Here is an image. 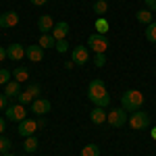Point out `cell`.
Instances as JSON below:
<instances>
[{"label": "cell", "mask_w": 156, "mask_h": 156, "mask_svg": "<svg viewBox=\"0 0 156 156\" xmlns=\"http://www.w3.org/2000/svg\"><path fill=\"white\" fill-rule=\"evenodd\" d=\"M87 98H90V102L94 104V106H102L106 108L110 104V96H108L106 92V85L102 79H92L90 85H87Z\"/></svg>", "instance_id": "obj_1"}, {"label": "cell", "mask_w": 156, "mask_h": 156, "mask_svg": "<svg viewBox=\"0 0 156 156\" xmlns=\"http://www.w3.org/2000/svg\"><path fill=\"white\" fill-rule=\"evenodd\" d=\"M144 104V94L137 92V90H127L123 96H121V106L125 108L127 112H135L140 110Z\"/></svg>", "instance_id": "obj_2"}, {"label": "cell", "mask_w": 156, "mask_h": 156, "mask_svg": "<svg viewBox=\"0 0 156 156\" xmlns=\"http://www.w3.org/2000/svg\"><path fill=\"white\" fill-rule=\"evenodd\" d=\"M129 121V117H127V110L121 106V108H110L108 110V115H106V123L110 125V127H123L125 123Z\"/></svg>", "instance_id": "obj_3"}, {"label": "cell", "mask_w": 156, "mask_h": 156, "mask_svg": "<svg viewBox=\"0 0 156 156\" xmlns=\"http://www.w3.org/2000/svg\"><path fill=\"white\" fill-rule=\"evenodd\" d=\"M87 44H90V50H94L96 54H106V50H108V40L106 36H102V34H90V37H87Z\"/></svg>", "instance_id": "obj_4"}, {"label": "cell", "mask_w": 156, "mask_h": 156, "mask_svg": "<svg viewBox=\"0 0 156 156\" xmlns=\"http://www.w3.org/2000/svg\"><path fill=\"white\" fill-rule=\"evenodd\" d=\"M127 123L131 125V129H146L150 125V117L144 110H135V112H131V117H129Z\"/></svg>", "instance_id": "obj_5"}, {"label": "cell", "mask_w": 156, "mask_h": 156, "mask_svg": "<svg viewBox=\"0 0 156 156\" xmlns=\"http://www.w3.org/2000/svg\"><path fill=\"white\" fill-rule=\"evenodd\" d=\"M40 129V125H37V121L34 119H25L19 123V127H17V133L21 135V137H29V135H36V131Z\"/></svg>", "instance_id": "obj_6"}, {"label": "cell", "mask_w": 156, "mask_h": 156, "mask_svg": "<svg viewBox=\"0 0 156 156\" xmlns=\"http://www.w3.org/2000/svg\"><path fill=\"white\" fill-rule=\"evenodd\" d=\"M6 119L21 123V121L27 119V110H25L23 104H12V106H6Z\"/></svg>", "instance_id": "obj_7"}, {"label": "cell", "mask_w": 156, "mask_h": 156, "mask_svg": "<svg viewBox=\"0 0 156 156\" xmlns=\"http://www.w3.org/2000/svg\"><path fill=\"white\" fill-rule=\"evenodd\" d=\"M19 23V12L17 11H6L0 15V27L2 29H9V27H15Z\"/></svg>", "instance_id": "obj_8"}, {"label": "cell", "mask_w": 156, "mask_h": 156, "mask_svg": "<svg viewBox=\"0 0 156 156\" xmlns=\"http://www.w3.org/2000/svg\"><path fill=\"white\" fill-rule=\"evenodd\" d=\"M25 56L31 60V62H42V58H44V48H42L40 44L25 46Z\"/></svg>", "instance_id": "obj_9"}, {"label": "cell", "mask_w": 156, "mask_h": 156, "mask_svg": "<svg viewBox=\"0 0 156 156\" xmlns=\"http://www.w3.org/2000/svg\"><path fill=\"white\" fill-rule=\"evenodd\" d=\"M50 100H46V98H36L34 102H31V112H36L37 117H42V115H46V112H50Z\"/></svg>", "instance_id": "obj_10"}, {"label": "cell", "mask_w": 156, "mask_h": 156, "mask_svg": "<svg viewBox=\"0 0 156 156\" xmlns=\"http://www.w3.org/2000/svg\"><path fill=\"white\" fill-rule=\"evenodd\" d=\"M87 60H90L87 46H73V62L75 65H85Z\"/></svg>", "instance_id": "obj_11"}, {"label": "cell", "mask_w": 156, "mask_h": 156, "mask_svg": "<svg viewBox=\"0 0 156 156\" xmlns=\"http://www.w3.org/2000/svg\"><path fill=\"white\" fill-rule=\"evenodd\" d=\"M25 56V46L23 44H11V46H6V58L11 60H23Z\"/></svg>", "instance_id": "obj_12"}, {"label": "cell", "mask_w": 156, "mask_h": 156, "mask_svg": "<svg viewBox=\"0 0 156 156\" xmlns=\"http://www.w3.org/2000/svg\"><path fill=\"white\" fill-rule=\"evenodd\" d=\"M106 108H102V106H94L92 110H90V119H92V123L94 125H102L104 121H106Z\"/></svg>", "instance_id": "obj_13"}, {"label": "cell", "mask_w": 156, "mask_h": 156, "mask_svg": "<svg viewBox=\"0 0 156 156\" xmlns=\"http://www.w3.org/2000/svg\"><path fill=\"white\" fill-rule=\"evenodd\" d=\"M50 34L54 36V40H65L67 34H69V23H67V21H58V23L52 27Z\"/></svg>", "instance_id": "obj_14"}, {"label": "cell", "mask_w": 156, "mask_h": 156, "mask_svg": "<svg viewBox=\"0 0 156 156\" xmlns=\"http://www.w3.org/2000/svg\"><path fill=\"white\" fill-rule=\"evenodd\" d=\"M52 27H54V21H52L50 15H42V17L37 19V29H40V34H50Z\"/></svg>", "instance_id": "obj_15"}, {"label": "cell", "mask_w": 156, "mask_h": 156, "mask_svg": "<svg viewBox=\"0 0 156 156\" xmlns=\"http://www.w3.org/2000/svg\"><path fill=\"white\" fill-rule=\"evenodd\" d=\"M21 94V85H19V81H9V83L4 85V96L6 98H17Z\"/></svg>", "instance_id": "obj_16"}, {"label": "cell", "mask_w": 156, "mask_h": 156, "mask_svg": "<svg viewBox=\"0 0 156 156\" xmlns=\"http://www.w3.org/2000/svg\"><path fill=\"white\" fill-rule=\"evenodd\" d=\"M135 19L140 21V23L144 25H150L154 19H152V11H148V9H140V11L135 12Z\"/></svg>", "instance_id": "obj_17"}, {"label": "cell", "mask_w": 156, "mask_h": 156, "mask_svg": "<svg viewBox=\"0 0 156 156\" xmlns=\"http://www.w3.org/2000/svg\"><path fill=\"white\" fill-rule=\"evenodd\" d=\"M37 44H40L44 50H46V48H54V46H56V40H54V36H52V34H42Z\"/></svg>", "instance_id": "obj_18"}, {"label": "cell", "mask_w": 156, "mask_h": 156, "mask_svg": "<svg viewBox=\"0 0 156 156\" xmlns=\"http://www.w3.org/2000/svg\"><path fill=\"white\" fill-rule=\"evenodd\" d=\"M94 29H96V34H102V36H106L108 29H110V25H108V21L104 19V17H98L96 23H94Z\"/></svg>", "instance_id": "obj_19"}, {"label": "cell", "mask_w": 156, "mask_h": 156, "mask_svg": "<svg viewBox=\"0 0 156 156\" xmlns=\"http://www.w3.org/2000/svg\"><path fill=\"white\" fill-rule=\"evenodd\" d=\"M37 146H40V142H37L36 135H29V137H25V142H23V150H25V152H36Z\"/></svg>", "instance_id": "obj_20"}, {"label": "cell", "mask_w": 156, "mask_h": 156, "mask_svg": "<svg viewBox=\"0 0 156 156\" xmlns=\"http://www.w3.org/2000/svg\"><path fill=\"white\" fill-rule=\"evenodd\" d=\"M92 11L96 12L98 17H104V15L108 12V2H106V0H96L94 6H92Z\"/></svg>", "instance_id": "obj_21"}, {"label": "cell", "mask_w": 156, "mask_h": 156, "mask_svg": "<svg viewBox=\"0 0 156 156\" xmlns=\"http://www.w3.org/2000/svg\"><path fill=\"white\" fill-rule=\"evenodd\" d=\"M12 77H15V81H19V83H21V81H27V79H29V71H27L25 67H17V69L12 71Z\"/></svg>", "instance_id": "obj_22"}, {"label": "cell", "mask_w": 156, "mask_h": 156, "mask_svg": "<svg viewBox=\"0 0 156 156\" xmlns=\"http://www.w3.org/2000/svg\"><path fill=\"white\" fill-rule=\"evenodd\" d=\"M81 156H100V146L96 144H87L81 150Z\"/></svg>", "instance_id": "obj_23"}, {"label": "cell", "mask_w": 156, "mask_h": 156, "mask_svg": "<svg viewBox=\"0 0 156 156\" xmlns=\"http://www.w3.org/2000/svg\"><path fill=\"white\" fill-rule=\"evenodd\" d=\"M146 40L156 44V21H152V23L146 27Z\"/></svg>", "instance_id": "obj_24"}, {"label": "cell", "mask_w": 156, "mask_h": 156, "mask_svg": "<svg viewBox=\"0 0 156 156\" xmlns=\"http://www.w3.org/2000/svg\"><path fill=\"white\" fill-rule=\"evenodd\" d=\"M34 100H36V98L31 96L27 90H25V92H21V94L17 96V102H19V104H23V106H25V104H29V102H34Z\"/></svg>", "instance_id": "obj_25"}, {"label": "cell", "mask_w": 156, "mask_h": 156, "mask_svg": "<svg viewBox=\"0 0 156 156\" xmlns=\"http://www.w3.org/2000/svg\"><path fill=\"white\" fill-rule=\"evenodd\" d=\"M12 148V142L9 137H4V135H0V154H6L9 150Z\"/></svg>", "instance_id": "obj_26"}, {"label": "cell", "mask_w": 156, "mask_h": 156, "mask_svg": "<svg viewBox=\"0 0 156 156\" xmlns=\"http://www.w3.org/2000/svg\"><path fill=\"white\" fill-rule=\"evenodd\" d=\"M11 77H12V73L9 69H0V85H6L11 81Z\"/></svg>", "instance_id": "obj_27"}, {"label": "cell", "mask_w": 156, "mask_h": 156, "mask_svg": "<svg viewBox=\"0 0 156 156\" xmlns=\"http://www.w3.org/2000/svg\"><path fill=\"white\" fill-rule=\"evenodd\" d=\"M54 48H56V52L62 54V52L69 50V42H67V40H56V46H54Z\"/></svg>", "instance_id": "obj_28"}, {"label": "cell", "mask_w": 156, "mask_h": 156, "mask_svg": "<svg viewBox=\"0 0 156 156\" xmlns=\"http://www.w3.org/2000/svg\"><path fill=\"white\" fill-rule=\"evenodd\" d=\"M27 92H29L34 98H37V96H40V92H42V87H40L37 83H29V85H27Z\"/></svg>", "instance_id": "obj_29"}, {"label": "cell", "mask_w": 156, "mask_h": 156, "mask_svg": "<svg viewBox=\"0 0 156 156\" xmlns=\"http://www.w3.org/2000/svg\"><path fill=\"white\" fill-rule=\"evenodd\" d=\"M94 65L96 67H104L106 65V54H96L94 56Z\"/></svg>", "instance_id": "obj_30"}, {"label": "cell", "mask_w": 156, "mask_h": 156, "mask_svg": "<svg viewBox=\"0 0 156 156\" xmlns=\"http://www.w3.org/2000/svg\"><path fill=\"white\" fill-rule=\"evenodd\" d=\"M146 9L152 11V12H156V0H146Z\"/></svg>", "instance_id": "obj_31"}, {"label": "cell", "mask_w": 156, "mask_h": 156, "mask_svg": "<svg viewBox=\"0 0 156 156\" xmlns=\"http://www.w3.org/2000/svg\"><path fill=\"white\" fill-rule=\"evenodd\" d=\"M2 108H6V96L4 94H0V110Z\"/></svg>", "instance_id": "obj_32"}, {"label": "cell", "mask_w": 156, "mask_h": 156, "mask_svg": "<svg viewBox=\"0 0 156 156\" xmlns=\"http://www.w3.org/2000/svg\"><path fill=\"white\" fill-rule=\"evenodd\" d=\"M46 2H48V0H31V4H34V6H44Z\"/></svg>", "instance_id": "obj_33"}, {"label": "cell", "mask_w": 156, "mask_h": 156, "mask_svg": "<svg viewBox=\"0 0 156 156\" xmlns=\"http://www.w3.org/2000/svg\"><path fill=\"white\" fill-rule=\"evenodd\" d=\"M4 58H6V48H2V46H0V62H2Z\"/></svg>", "instance_id": "obj_34"}, {"label": "cell", "mask_w": 156, "mask_h": 156, "mask_svg": "<svg viewBox=\"0 0 156 156\" xmlns=\"http://www.w3.org/2000/svg\"><path fill=\"white\" fill-rule=\"evenodd\" d=\"M4 127H6V123H4V119H2V117H0V135H2V133H4Z\"/></svg>", "instance_id": "obj_35"}, {"label": "cell", "mask_w": 156, "mask_h": 156, "mask_svg": "<svg viewBox=\"0 0 156 156\" xmlns=\"http://www.w3.org/2000/svg\"><path fill=\"white\" fill-rule=\"evenodd\" d=\"M150 135H152V137H154V140H156V127H154V129H152V131H150Z\"/></svg>", "instance_id": "obj_36"}, {"label": "cell", "mask_w": 156, "mask_h": 156, "mask_svg": "<svg viewBox=\"0 0 156 156\" xmlns=\"http://www.w3.org/2000/svg\"><path fill=\"white\" fill-rule=\"evenodd\" d=\"M2 156H15V154H11V152H6V154H2Z\"/></svg>", "instance_id": "obj_37"}]
</instances>
